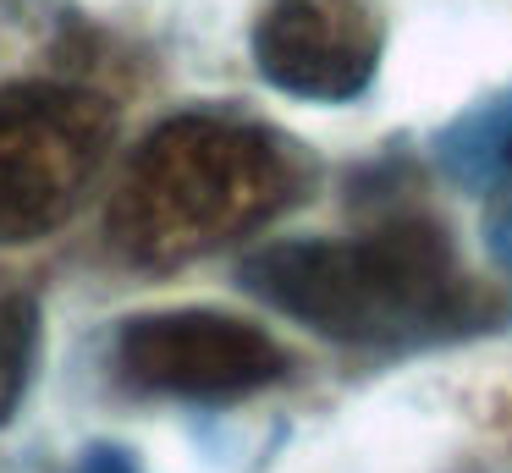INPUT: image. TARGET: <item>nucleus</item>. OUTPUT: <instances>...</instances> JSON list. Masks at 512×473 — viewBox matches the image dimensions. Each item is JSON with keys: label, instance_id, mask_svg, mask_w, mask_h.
<instances>
[{"label": "nucleus", "instance_id": "423d86ee", "mask_svg": "<svg viewBox=\"0 0 512 473\" xmlns=\"http://www.w3.org/2000/svg\"><path fill=\"white\" fill-rule=\"evenodd\" d=\"M441 160L457 182L479 187V193H485L490 182H501V176L512 171V94L468 110V116L441 138Z\"/></svg>", "mask_w": 512, "mask_h": 473}, {"label": "nucleus", "instance_id": "7ed1b4c3", "mask_svg": "<svg viewBox=\"0 0 512 473\" xmlns=\"http://www.w3.org/2000/svg\"><path fill=\"white\" fill-rule=\"evenodd\" d=\"M116 138V116L83 83H0V242L23 248L78 215Z\"/></svg>", "mask_w": 512, "mask_h": 473}, {"label": "nucleus", "instance_id": "f257e3e1", "mask_svg": "<svg viewBox=\"0 0 512 473\" xmlns=\"http://www.w3.org/2000/svg\"><path fill=\"white\" fill-rule=\"evenodd\" d=\"M243 281L276 314L347 347H419L479 319L474 281L430 215H386L358 237L270 242L243 264Z\"/></svg>", "mask_w": 512, "mask_h": 473}, {"label": "nucleus", "instance_id": "6e6552de", "mask_svg": "<svg viewBox=\"0 0 512 473\" xmlns=\"http://www.w3.org/2000/svg\"><path fill=\"white\" fill-rule=\"evenodd\" d=\"M485 237H490V253L512 270V171L485 187Z\"/></svg>", "mask_w": 512, "mask_h": 473}, {"label": "nucleus", "instance_id": "20e7f679", "mask_svg": "<svg viewBox=\"0 0 512 473\" xmlns=\"http://www.w3.org/2000/svg\"><path fill=\"white\" fill-rule=\"evenodd\" d=\"M116 380L166 402H237L281 380L287 352L254 319L221 308H155L116 330Z\"/></svg>", "mask_w": 512, "mask_h": 473}, {"label": "nucleus", "instance_id": "1a4fd4ad", "mask_svg": "<svg viewBox=\"0 0 512 473\" xmlns=\"http://www.w3.org/2000/svg\"><path fill=\"white\" fill-rule=\"evenodd\" d=\"M67 473H144V468H138L127 451H116V446H94V451H83Z\"/></svg>", "mask_w": 512, "mask_h": 473}, {"label": "nucleus", "instance_id": "f03ea898", "mask_svg": "<svg viewBox=\"0 0 512 473\" xmlns=\"http://www.w3.org/2000/svg\"><path fill=\"white\" fill-rule=\"evenodd\" d=\"M303 165L287 138L226 110L160 121L111 198V242L144 270H177L292 209Z\"/></svg>", "mask_w": 512, "mask_h": 473}, {"label": "nucleus", "instance_id": "0eeeda50", "mask_svg": "<svg viewBox=\"0 0 512 473\" xmlns=\"http://www.w3.org/2000/svg\"><path fill=\"white\" fill-rule=\"evenodd\" d=\"M39 369V303L34 292L0 281V429L17 418Z\"/></svg>", "mask_w": 512, "mask_h": 473}, {"label": "nucleus", "instance_id": "39448f33", "mask_svg": "<svg viewBox=\"0 0 512 473\" xmlns=\"http://www.w3.org/2000/svg\"><path fill=\"white\" fill-rule=\"evenodd\" d=\"M248 44L270 88L309 105H347L380 72L386 17L375 0H265Z\"/></svg>", "mask_w": 512, "mask_h": 473}]
</instances>
